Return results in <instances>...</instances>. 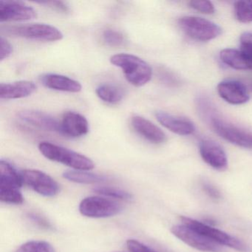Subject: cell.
Segmentation results:
<instances>
[{"label":"cell","mask_w":252,"mask_h":252,"mask_svg":"<svg viewBox=\"0 0 252 252\" xmlns=\"http://www.w3.org/2000/svg\"><path fill=\"white\" fill-rule=\"evenodd\" d=\"M8 34L17 37L32 39V40L55 42L61 40L63 34L57 28L48 24L26 25V26H13L5 29Z\"/></svg>","instance_id":"5"},{"label":"cell","mask_w":252,"mask_h":252,"mask_svg":"<svg viewBox=\"0 0 252 252\" xmlns=\"http://www.w3.org/2000/svg\"><path fill=\"white\" fill-rule=\"evenodd\" d=\"M126 246L129 252H156L150 249L148 246L133 239H130L126 241Z\"/></svg>","instance_id":"31"},{"label":"cell","mask_w":252,"mask_h":252,"mask_svg":"<svg viewBox=\"0 0 252 252\" xmlns=\"http://www.w3.org/2000/svg\"><path fill=\"white\" fill-rule=\"evenodd\" d=\"M178 25L186 35L199 42H208L216 39L222 33V29L218 25L201 17H181Z\"/></svg>","instance_id":"3"},{"label":"cell","mask_w":252,"mask_h":252,"mask_svg":"<svg viewBox=\"0 0 252 252\" xmlns=\"http://www.w3.org/2000/svg\"><path fill=\"white\" fill-rule=\"evenodd\" d=\"M41 82L44 86L54 91L68 93H79L82 91V85L79 82L63 75L55 73L43 75L41 77Z\"/></svg>","instance_id":"18"},{"label":"cell","mask_w":252,"mask_h":252,"mask_svg":"<svg viewBox=\"0 0 252 252\" xmlns=\"http://www.w3.org/2000/svg\"><path fill=\"white\" fill-rule=\"evenodd\" d=\"M37 17L32 7L17 1H0V22L28 21Z\"/></svg>","instance_id":"10"},{"label":"cell","mask_w":252,"mask_h":252,"mask_svg":"<svg viewBox=\"0 0 252 252\" xmlns=\"http://www.w3.org/2000/svg\"><path fill=\"white\" fill-rule=\"evenodd\" d=\"M89 132V123L85 116L76 112H67L61 122V133L73 138L84 136Z\"/></svg>","instance_id":"15"},{"label":"cell","mask_w":252,"mask_h":252,"mask_svg":"<svg viewBox=\"0 0 252 252\" xmlns=\"http://www.w3.org/2000/svg\"><path fill=\"white\" fill-rule=\"evenodd\" d=\"M199 150L202 158L208 165L220 171L227 169L226 154L218 143L212 140H201L199 144Z\"/></svg>","instance_id":"12"},{"label":"cell","mask_w":252,"mask_h":252,"mask_svg":"<svg viewBox=\"0 0 252 252\" xmlns=\"http://www.w3.org/2000/svg\"><path fill=\"white\" fill-rule=\"evenodd\" d=\"M251 88H252V86H251Z\"/></svg>","instance_id":"36"},{"label":"cell","mask_w":252,"mask_h":252,"mask_svg":"<svg viewBox=\"0 0 252 252\" xmlns=\"http://www.w3.org/2000/svg\"><path fill=\"white\" fill-rule=\"evenodd\" d=\"M110 63L122 69L126 80L135 87L144 86L150 82L153 76L150 64L132 54H116L110 58Z\"/></svg>","instance_id":"1"},{"label":"cell","mask_w":252,"mask_h":252,"mask_svg":"<svg viewBox=\"0 0 252 252\" xmlns=\"http://www.w3.org/2000/svg\"><path fill=\"white\" fill-rule=\"evenodd\" d=\"M122 207L119 203L104 197H86L79 205V212L84 216L93 218H104L119 213Z\"/></svg>","instance_id":"6"},{"label":"cell","mask_w":252,"mask_h":252,"mask_svg":"<svg viewBox=\"0 0 252 252\" xmlns=\"http://www.w3.org/2000/svg\"><path fill=\"white\" fill-rule=\"evenodd\" d=\"M189 6L193 9L204 14H212L215 13V8L210 1H191Z\"/></svg>","instance_id":"28"},{"label":"cell","mask_w":252,"mask_h":252,"mask_svg":"<svg viewBox=\"0 0 252 252\" xmlns=\"http://www.w3.org/2000/svg\"><path fill=\"white\" fill-rule=\"evenodd\" d=\"M220 58L224 64L239 70H252V62L247 56L239 50L224 49L220 54Z\"/></svg>","instance_id":"19"},{"label":"cell","mask_w":252,"mask_h":252,"mask_svg":"<svg viewBox=\"0 0 252 252\" xmlns=\"http://www.w3.org/2000/svg\"><path fill=\"white\" fill-rule=\"evenodd\" d=\"M0 200L10 204H21L24 198L19 189L0 188Z\"/></svg>","instance_id":"25"},{"label":"cell","mask_w":252,"mask_h":252,"mask_svg":"<svg viewBox=\"0 0 252 252\" xmlns=\"http://www.w3.org/2000/svg\"><path fill=\"white\" fill-rule=\"evenodd\" d=\"M234 14L240 23H252V0L236 2L234 3Z\"/></svg>","instance_id":"23"},{"label":"cell","mask_w":252,"mask_h":252,"mask_svg":"<svg viewBox=\"0 0 252 252\" xmlns=\"http://www.w3.org/2000/svg\"><path fill=\"white\" fill-rule=\"evenodd\" d=\"M156 117L159 123L171 132L179 135H189L195 131L193 122L186 118L173 116L166 112L158 111Z\"/></svg>","instance_id":"14"},{"label":"cell","mask_w":252,"mask_h":252,"mask_svg":"<svg viewBox=\"0 0 252 252\" xmlns=\"http://www.w3.org/2000/svg\"><path fill=\"white\" fill-rule=\"evenodd\" d=\"M36 85L31 81H19L0 85V97L2 99H18L30 96L36 91Z\"/></svg>","instance_id":"17"},{"label":"cell","mask_w":252,"mask_h":252,"mask_svg":"<svg viewBox=\"0 0 252 252\" xmlns=\"http://www.w3.org/2000/svg\"><path fill=\"white\" fill-rule=\"evenodd\" d=\"M39 150L46 158L63 163L76 170H91L95 166L94 161L89 158L52 143L46 141L40 143Z\"/></svg>","instance_id":"2"},{"label":"cell","mask_w":252,"mask_h":252,"mask_svg":"<svg viewBox=\"0 0 252 252\" xmlns=\"http://www.w3.org/2000/svg\"><path fill=\"white\" fill-rule=\"evenodd\" d=\"M131 125L140 135L153 144H161L166 140V135L161 129L145 118L135 116L131 119Z\"/></svg>","instance_id":"16"},{"label":"cell","mask_w":252,"mask_h":252,"mask_svg":"<svg viewBox=\"0 0 252 252\" xmlns=\"http://www.w3.org/2000/svg\"><path fill=\"white\" fill-rule=\"evenodd\" d=\"M23 123L48 132H61V123L51 115L34 110H25L17 114Z\"/></svg>","instance_id":"11"},{"label":"cell","mask_w":252,"mask_h":252,"mask_svg":"<svg viewBox=\"0 0 252 252\" xmlns=\"http://www.w3.org/2000/svg\"><path fill=\"white\" fill-rule=\"evenodd\" d=\"M202 188H203V191L206 192V194H207L212 199L218 200V199L220 198L221 194L220 191L209 183L203 182Z\"/></svg>","instance_id":"33"},{"label":"cell","mask_w":252,"mask_h":252,"mask_svg":"<svg viewBox=\"0 0 252 252\" xmlns=\"http://www.w3.org/2000/svg\"><path fill=\"white\" fill-rule=\"evenodd\" d=\"M97 96L108 104H118L125 95L123 88L111 83L101 84L95 90Z\"/></svg>","instance_id":"21"},{"label":"cell","mask_w":252,"mask_h":252,"mask_svg":"<svg viewBox=\"0 0 252 252\" xmlns=\"http://www.w3.org/2000/svg\"><path fill=\"white\" fill-rule=\"evenodd\" d=\"M1 50H0V60L3 61L9 58L13 53V46L11 44L3 37H1Z\"/></svg>","instance_id":"32"},{"label":"cell","mask_w":252,"mask_h":252,"mask_svg":"<svg viewBox=\"0 0 252 252\" xmlns=\"http://www.w3.org/2000/svg\"><path fill=\"white\" fill-rule=\"evenodd\" d=\"M36 3L40 4L44 6L48 7L54 11L60 13L67 14L70 11V8L64 2L60 1H45V2H37Z\"/></svg>","instance_id":"30"},{"label":"cell","mask_w":252,"mask_h":252,"mask_svg":"<svg viewBox=\"0 0 252 252\" xmlns=\"http://www.w3.org/2000/svg\"><path fill=\"white\" fill-rule=\"evenodd\" d=\"M160 78L165 84L172 85L176 84V79L166 70H160Z\"/></svg>","instance_id":"35"},{"label":"cell","mask_w":252,"mask_h":252,"mask_svg":"<svg viewBox=\"0 0 252 252\" xmlns=\"http://www.w3.org/2000/svg\"><path fill=\"white\" fill-rule=\"evenodd\" d=\"M16 252H56L51 243L43 240H32L22 245Z\"/></svg>","instance_id":"24"},{"label":"cell","mask_w":252,"mask_h":252,"mask_svg":"<svg viewBox=\"0 0 252 252\" xmlns=\"http://www.w3.org/2000/svg\"><path fill=\"white\" fill-rule=\"evenodd\" d=\"M23 181L21 173L6 160L0 161V188H14L20 189Z\"/></svg>","instance_id":"20"},{"label":"cell","mask_w":252,"mask_h":252,"mask_svg":"<svg viewBox=\"0 0 252 252\" xmlns=\"http://www.w3.org/2000/svg\"><path fill=\"white\" fill-rule=\"evenodd\" d=\"M65 179L72 182L79 184H93L104 182L107 179V177L98 174L91 173L84 170H67L63 173Z\"/></svg>","instance_id":"22"},{"label":"cell","mask_w":252,"mask_h":252,"mask_svg":"<svg viewBox=\"0 0 252 252\" xmlns=\"http://www.w3.org/2000/svg\"><path fill=\"white\" fill-rule=\"evenodd\" d=\"M181 221L184 225L192 228L194 231L200 233L207 238L210 239L212 241L218 243L220 245L228 246L231 249H235L241 252H247L249 249L245 243L241 240L220 231L217 228H212L206 224L199 222L195 220L187 218V217H181Z\"/></svg>","instance_id":"4"},{"label":"cell","mask_w":252,"mask_h":252,"mask_svg":"<svg viewBox=\"0 0 252 252\" xmlns=\"http://www.w3.org/2000/svg\"><path fill=\"white\" fill-rule=\"evenodd\" d=\"M171 231L181 241L197 250L209 252H220L222 250L220 245L187 225H175L171 228Z\"/></svg>","instance_id":"8"},{"label":"cell","mask_w":252,"mask_h":252,"mask_svg":"<svg viewBox=\"0 0 252 252\" xmlns=\"http://www.w3.org/2000/svg\"><path fill=\"white\" fill-rule=\"evenodd\" d=\"M23 184L45 197H54L60 192V186L55 180L42 171L26 169L21 173Z\"/></svg>","instance_id":"7"},{"label":"cell","mask_w":252,"mask_h":252,"mask_svg":"<svg viewBox=\"0 0 252 252\" xmlns=\"http://www.w3.org/2000/svg\"><path fill=\"white\" fill-rule=\"evenodd\" d=\"M218 93L226 102L240 105L249 101V91L242 82L236 80H225L218 85Z\"/></svg>","instance_id":"13"},{"label":"cell","mask_w":252,"mask_h":252,"mask_svg":"<svg viewBox=\"0 0 252 252\" xmlns=\"http://www.w3.org/2000/svg\"><path fill=\"white\" fill-rule=\"evenodd\" d=\"M29 219L32 220L33 222L39 225V226L42 227V228H51V225L48 221L45 220L44 218L42 217L39 216V215H35V214H29Z\"/></svg>","instance_id":"34"},{"label":"cell","mask_w":252,"mask_h":252,"mask_svg":"<svg viewBox=\"0 0 252 252\" xmlns=\"http://www.w3.org/2000/svg\"><path fill=\"white\" fill-rule=\"evenodd\" d=\"M240 51H243L252 62V33H243L240 36Z\"/></svg>","instance_id":"29"},{"label":"cell","mask_w":252,"mask_h":252,"mask_svg":"<svg viewBox=\"0 0 252 252\" xmlns=\"http://www.w3.org/2000/svg\"><path fill=\"white\" fill-rule=\"evenodd\" d=\"M94 190L98 194H102L107 197H113V198L125 200H130L132 198V195L127 191H124L120 189L114 188V187H97L94 188Z\"/></svg>","instance_id":"26"},{"label":"cell","mask_w":252,"mask_h":252,"mask_svg":"<svg viewBox=\"0 0 252 252\" xmlns=\"http://www.w3.org/2000/svg\"><path fill=\"white\" fill-rule=\"evenodd\" d=\"M103 39L107 45L112 47H119L125 43V37L121 32L107 29L103 33Z\"/></svg>","instance_id":"27"},{"label":"cell","mask_w":252,"mask_h":252,"mask_svg":"<svg viewBox=\"0 0 252 252\" xmlns=\"http://www.w3.org/2000/svg\"><path fill=\"white\" fill-rule=\"evenodd\" d=\"M212 127L218 135L225 141L243 148H252V135L222 119L212 117Z\"/></svg>","instance_id":"9"}]
</instances>
